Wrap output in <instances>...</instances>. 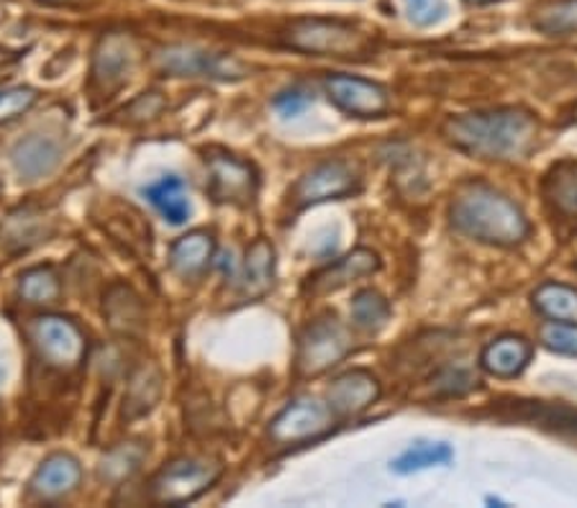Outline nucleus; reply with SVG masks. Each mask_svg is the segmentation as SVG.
I'll return each mask as SVG.
<instances>
[{
    "label": "nucleus",
    "instance_id": "nucleus-1",
    "mask_svg": "<svg viewBox=\"0 0 577 508\" xmlns=\"http://www.w3.org/2000/svg\"><path fill=\"white\" fill-rule=\"evenodd\" d=\"M445 137L459 152L480 160H521L537 141V119L521 108L451 116Z\"/></svg>",
    "mask_w": 577,
    "mask_h": 508
},
{
    "label": "nucleus",
    "instance_id": "nucleus-2",
    "mask_svg": "<svg viewBox=\"0 0 577 508\" xmlns=\"http://www.w3.org/2000/svg\"><path fill=\"white\" fill-rule=\"evenodd\" d=\"M449 216L457 231L483 245L516 247L531 231L521 208L485 182H465L451 198Z\"/></svg>",
    "mask_w": 577,
    "mask_h": 508
},
{
    "label": "nucleus",
    "instance_id": "nucleus-3",
    "mask_svg": "<svg viewBox=\"0 0 577 508\" xmlns=\"http://www.w3.org/2000/svg\"><path fill=\"white\" fill-rule=\"evenodd\" d=\"M282 39L290 49L316 57H359L370 47L362 31L337 19H300L290 23Z\"/></svg>",
    "mask_w": 577,
    "mask_h": 508
},
{
    "label": "nucleus",
    "instance_id": "nucleus-4",
    "mask_svg": "<svg viewBox=\"0 0 577 508\" xmlns=\"http://www.w3.org/2000/svg\"><path fill=\"white\" fill-rule=\"evenodd\" d=\"M352 352V337L337 316H321L308 323L298 339L296 370L304 378H316Z\"/></svg>",
    "mask_w": 577,
    "mask_h": 508
},
{
    "label": "nucleus",
    "instance_id": "nucleus-5",
    "mask_svg": "<svg viewBox=\"0 0 577 508\" xmlns=\"http://www.w3.org/2000/svg\"><path fill=\"white\" fill-rule=\"evenodd\" d=\"M221 478V465L208 460H175L155 475L149 494L157 504L182 506L203 496Z\"/></svg>",
    "mask_w": 577,
    "mask_h": 508
},
{
    "label": "nucleus",
    "instance_id": "nucleus-6",
    "mask_svg": "<svg viewBox=\"0 0 577 508\" xmlns=\"http://www.w3.org/2000/svg\"><path fill=\"white\" fill-rule=\"evenodd\" d=\"M31 339L49 368L74 370L86 357V335L80 327L64 316H39L33 319Z\"/></svg>",
    "mask_w": 577,
    "mask_h": 508
},
{
    "label": "nucleus",
    "instance_id": "nucleus-7",
    "mask_svg": "<svg viewBox=\"0 0 577 508\" xmlns=\"http://www.w3.org/2000/svg\"><path fill=\"white\" fill-rule=\"evenodd\" d=\"M206 190L216 203L245 208L255 201L259 188V175L255 170V165L226 152H211L206 157Z\"/></svg>",
    "mask_w": 577,
    "mask_h": 508
},
{
    "label": "nucleus",
    "instance_id": "nucleus-8",
    "mask_svg": "<svg viewBox=\"0 0 577 508\" xmlns=\"http://www.w3.org/2000/svg\"><path fill=\"white\" fill-rule=\"evenodd\" d=\"M157 68L170 78H213V80H241L247 68L233 57L203 52L196 47H167L157 54Z\"/></svg>",
    "mask_w": 577,
    "mask_h": 508
},
{
    "label": "nucleus",
    "instance_id": "nucleus-9",
    "mask_svg": "<svg viewBox=\"0 0 577 508\" xmlns=\"http://www.w3.org/2000/svg\"><path fill=\"white\" fill-rule=\"evenodd\" d=\"M334 421H337V416H334L329 404L316 401V398H298L275 416L270 439L278 441V445H304V441L329 435Z\"/></svg>",
    "mask_w": 577,
    "mask_h": 508
},
{
    "label": "nucleus",
    "instance_id": "nucleus-10",
    "mask_svg": "<svg viewBox=\"0 0 577 508\" xmlns=\"http://www.w3.org/2000/svg\"><path fill=\"white\" fill-rule=\"evenodd\" d=\"M324 88L339 111L357 119H378L390 111V96L380 82L357 78V74H329Z\"/></svg>",
    "mask_w": 577,
    "mask_h": 508
},
{
    "label": "nucleus",
    "instance_id": "nucleus-11",
    "mask_svg": "<svg viewBox=\"0 0 577 508\" xmlns=\"http://www.w3.org/2000/svg\"><path fill=\"white\" fill-rule=\"evenodd\" d=\"M357 188H359V175L352 165L334 160V162L319 165V168H314L311 172H306L304 178L296 182L290 198L298 208H306L324 201H337V198L355 193Z\"/></svg>",
    "mask_w": 577,
    "mask_h": 508
},
{
    "label": "nucleus",
    "instance_id": "nucleus-12",
    "mask_svg": "<svg viewBox=\"0 0 577 508\" xmlns=\"http://www.w3.org/2000/svg\"><path fill=\"white\" fill-rule=\"evenodd\" d=\"M380 398V382L365 370L339 375L326 390V404L337 419H349L370 408Z\"/></svg>",
    "mask_w": 577,
    "mask_h": 508
},
{
    "label": "nucleus",
    "instance_id": "nucleus-13",
    "mask_svg": "<svg viewBox=\"0 0 577 508\" xmlns=\"http://www.w3.org/2000/svg\"><path fill=\"white\" fill-rule=\"evenodd\" d=\"M133 64L131 41L123 34H108L98 41L93 57V82L106 98L129 80Z\"/></svg>",
    "mask_w": 577,
    "mask_h": 508
},
{
    "label": "nucleus",
    "instance_id": "nucleus-14",
    "mask_svg": "<svg viewBox=\"0 0 577 508\" xmlns=\"http://www.w3.org/2000/svg\"><path fill=\"white\" fill-rule=\"evenodd\" d=\"M62 160L60 141L47 135H29L21 141H16L11 149L13 170L19 172L21 180L33 182L44 175L52 172Z\"/></svg>",
    "mask_w": 577,
    "mask_h": 508
},
{
    "label": "nucleus",
    "instance_id": "nucleus-15",
    "mask_svg": "<svg viewBox=\"0 0 577 508\" xmlns=\"http://www.w3.org/2000/svg\"><path fill=\"white\" fill-rule=\"evenodd\" d=\"M82 468L72 455L57 452L49 455L39 470L31 478V494L41 501H57V498L70 496L80 486Z\"/></svg>",
    "mask_w": 577,
    "mask_h": 508
},
{
    "label": "nucleus",
    "instance_id": "nucleus-16",
    "mask_svg": "<svg viewBox=\"0 0 577 508\" xmlns=\"http://www.w3.org/2000/svg\"><path fill=\"white\" fill-rule=\"evenodd\" d=\"M378 270H380L378 255L370 252V249H355L352 255L341 257L339 262L331 265V268L314 275L311 286L308 288H311L314 296H326V293H334V290L349 286V282H355L359 278H367V275H372Z\"/></svg>",
    "mask_w": 577,
    "mask_h": 508
},
{
    "label": "nucleus",
    "instance_id": "nucleus-17",
    "mask_svg": "<svg viewBox=\"0 0 577 508\" xmlns=\"http://www.w3.org/2000/svg\"><path fill=\"white\" fill-rule=\"evenodd\" d=\"M531 355V341L516 335H506L490 341V345L483 349V368L490 375H496V378H516V375H521L526 370Z\"/></svg>",
    "mask_w": 577,
    "mask_h": 508
},
{
    "label": "nucleus",
    "instance_id": "nucleus-18",
    "mask_svg": "<svg viewBox=\"0 0 577 508\" xmlns=\"http://www.w3.org/2000/svg\"><path fill=\"white\" fill-rule=\"evenodd\" d=\"M213 237L206 231H190L170 249V268L186 280H196L208 270L213 257Z\"/></svg>",
    "mask_w": 577,
    "mask_h": 508
},
{
    "label": "nucleus",
    "instance_id": "nucleus-19",
    "mask_svg": "<svg viewBox=\"0 0 577 508\" xmlns=\"http://www.w3.org/2000/svg\"><path fill=\"white\" fill-rule=\"evenodd\" d=\"M275 286V247L267 239H257L247 249L245 278H241V296L247 301H259Z\"/></svg>",
    "mask_w": 577,
    "mask_h": 508
},
{
    "label": "nucleus",
    "instance_id": "nucleus-20",
    "mask_svg": "<svg viewBox=\"0 0 577 508\" xmlns=\"http://www.w3.org/2000/svg\"><path fill=\"white\" fill-rule=\"evenodd\" d=\"M145 196L167 221L175 223V227H180V223L188 221L190 216L188 190H186V182H182L178 175H167V178L152 182V186L145 188Z\"/></svg>",
    "mask_w": 577,
    "mask_h": 508
},
{
    "label": "nucleus",
    "instance_id": "nucleus-21",
    "mask_svg": "<svg viewBox=\"0 0 577 508\" xmlns=\"http://www.w3.org/2000/svg\"><path fill=\"white\" fill-rule=\"evenodd\" d=\"M545 193L549 203L563 216L577 219V162L565 160L549 170L545 180Z\"/></svg>",
    "mask_w": 577,
    "mask_h": 508
},
{
    "label": "nucleus",
    "instance_id": "nucleus-22",
    "mask_svg": "<svg viewBox=\"0 0 577 508\" xmlns=\"http://www.w3.org/2000/svg\"><path fill=\"white\" fill-rule=\"evenodd\" d=\"M534 308L549 321L577 323V290L563 282H545L534 293Z\"/></svg>",
    "mask_w": 577,
    "mask_h": 508
},
{
    "label": "nucleus",
    "instance_id": "nucleus-23",
    "mask_svg": "<svg viewBox=\"0 0 577 508\" xmlns=\"http://www.w3.org/2000/svg\"><path fill=\"white\" fill-rule=\"evenodd\" d=\"M451 457H455V452H451V447L445 445V441H416L404 455H398L392 460L390 468L400 475H411L437 468V465H447L451 462Z\"/></svg>",
    "mask_w": 577,
    "mask_h": 508
},
{
    "label": "nucleus",
    "instance_id": "nucleus-24",
    "mask_svg": "<svg viewBox=\"0 0 577 508\" xmlns=\"http://www.w3.org/2000/svg\"><path fill=\"white\" fill-rule=\"evenodd\" d=\"M19 293L27 303L52 306L62 298L60 275H57L54 268H49V265H39V268H31V270L21 275Z\"/></svg>",
    "mask_w": 577,
    "mask_h": 508
},
{
    "label": "nucleus",
    "instance_id": "nucleus-25",
    "mask_svg": "<svg viewBox=\"0 0 577 508\" xmlns=\"http://www.w3.org/2000/svg\"><path fill=\"white\" fill-rule=\"evenodd\" d=\"M534 29L547 37L577 34V0H551L534 13Z\"/></svg>",
    "mask_w": 577,
    "mask_h": 508
},
{
    "label": "nucleus",
    "instance_id": "nucleus-26",
    "mask_svg": "<svg viewBox=\"0 0 577 508\" xmlns=\"http://www.w3.org/2000/svg\"><path fill=\"white\" fill-rule=\"evenodd\" d=\"M390 319V303L378 290H359L352 301V321L362 331H380Z\"/></svg>",
    "mask_w": 577,
    "mask_h": 508
},
{
    "label": "nucleus",
    "instance_id": "nucleus-27",
    "mask_svg": "<svg viewBox=\"0 0 577 508\" xmlns=\"http://www.w3.org/2000/svg\"><path fill=\"white\" fill-rule=\"evenodd\" d=\"M37 90L16 86V88H3L0 90V127L11 123L29 111L37 103Z\"/></svg>",
    "mask_w": 577,
    "mask_h": 508
},
{
    "label": "nucleus",
    "instance_id": "nucleus-28",
    "mask_svg": "<svg viewBox=\"0 0 577 508\" xmlns=\"http://www.w3.org/2000/svg\"><path fill=\"white\" fill-rule=\"evenodd\" d=\"M541 345H545L549 352L577 357V323H547V327L541 329Z\"/></svg>",
    "mask_w": 577,
    "mask_h": 508
},
{
    "label": "nucleus",
    "instance_id": "nucleus-29",
    "mask_svg": "<svg viewBox=\"0 0 577 508\" xmlns=\"http://www.w3.org/2000/svg\"><path fill=\"white\" fill-rule=\"evenodd\" d=\"M408 19L418 27H431L439 23L447 16V3L445 0H404Z\"/></svg>",
    "mask_w": 577,
    "mask_h": 508
},
{
    "label": "nucleus",
    "instance_id": "nucleus-30",
    "mask_svg": "<svg viewBox=\"0 0 577 508\" xmlns=\"http://www.w3.org/2000/svg\"><path fill=\"white\" fill-rule=\"evenodd\" d=\"M475 386H478V378L467 370H447L441 378L434 380V388L445 396H462Z\"/></svg>",
    "mask_w": 577,
    "mask_h": 508
},
{
    "label": "nucleus",
    "instance_id": "nucleus-31",
    "mask_svg": "<svg viewBox=\"0 0 577 508\" xmlns=\"http://www.w3.org/2000/svg\"><path fill=\"white\" fill-rule=\"evenodd\" d=\"M308 103H311V96H308L306 90H300V88L282 90V93L275 98V108H278V113L286 116V119H292V116L304 113Z\"/></svg>",
    "mask_w": 577,
    "mask_h": 508
},
{
    "label": "nucleus",
    "instance_id": "nucleus-32",
    "mask_svg": "<svg viewBox=\"0 0 577 508\" xmlns=\"http://www.w3.org/2000/svg\"><path fill=\"white\" fill-rule=\"evenodd\" d=\"M165 108V98L160 93H145L141 98H137L127 111L131 121H147V119H155L157 113H160Z\"/></svg>",
    "mask_w": 577,
    "mask_h": 508
},
{
    "label": "nucleus",
    "instance_id": "nucleus-33",
    "mask_svg": "<svg viewBox=\"0 0 577 508\" xmlns=\"http://www.w3.org/2000/svg\"><path fill=\"white\" fill-rule=\"evenodd\" d=\"M16 60H19V54L11 52V49L0 47V68H8V64H13Z\"/></svg>",
    "mask_w": 577,
    "mask_h": 508
},
{
    "label": "nucleus",
    "instance_id": "nucleus-34",
    "mask_svg": "<svg viewBox=\"0 0 577 508\" xmlns=\"http://www.w3.org/2000/svg\"><path fill=\"white\" fill-rule=\"evenodd\" d=\"M39 3H47V6H62V3H72V0H39Z\"/></svg>",
    "mask_w": 577,
    "mask_h": 508
},
{
    "label": "nucleus",
    "instance_id": "nucleus-35",
    "mask_svg": "<svg viewBox=\"0 0 577 508\" xmlns=\"http://www.w3.org/2000/svg\"><path fill=\"white\" fill-rule=\"evenodd\" d=\"M467 3H475V6H488V3H500V0H467Z\"/></svg>",
    "mask_w": 577,
    "mask_h": 508
},
{
    "label": "nucleus",
    "instance_id": "nucleus-36",
    "mask_svg": "<svg viewBox=\"0 0 577 508\" xmlns=\"http://www.w3.org/2000/svg\"><path fill=\"white\" fill-rule=\"evenodd\" d=\"M575 121H577V108H575Z\"/></svg>",
    "mask_w": 577,
    "mask_h": 508
}]
</instances>
